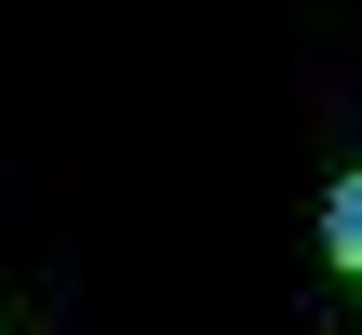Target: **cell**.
<instances>
[{
    "mask_svg": "<svg viewBox=\"0 0 362 335\" xmlns=\"http://www.w3.org/2000/svg\"><path fill=\"white\" fill-rule=\"evenodd\" d=\"M322 242H336V269H362V175L336 188V201H322Z\"/></svg>",
    "mask_w": 362,
    "mask_h": 335,
    "instance_id": "cell-1",
    "label": "cell"
}]
</instances>
